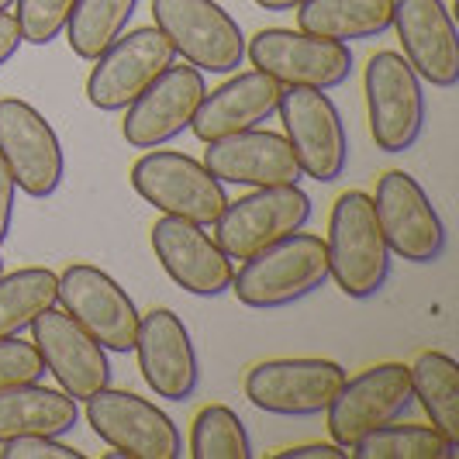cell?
I'll use <instances>...</instances> for the list:
<instances>
[{"label":"cell","mask_w":459,"mask_h":459,"mask_svg":"<svg viewBox=\"0 0 459 459\" xmlns=\"http://www.w3.org/2000/svg\"><path fill=\"white\" fill-rule=\"evenodd\" d=\"M325 253H328V276L345 298L369 300L384 290L391 276V249L377 225L369 194L345 190L332 204Z\"/></svg>","instance_id":"6da1fadb"},{"label":"cell","mask_w":459,"mask_h":459,"mask_svg":"<svg viewBox=\"0 0 459 459\" xmlns=\"http://www.w3.org/2000/svg\"><path fill=\"white\" fill-rule=\"evenodd\" d=\"M325 280H328L325 242L311 231H294L242 259V270L231 276L229 290H235L238 304L246 307L273 311L315 294Z\"/></svg>","instance_id":"7a4b0ae2"},{"label":"cell","mask_w":459,"mask_h":459,"mask_svg":"<svg viewBox=\"0 0 459 459\" xmlns=\"http://www.w3.org/2000/svg\"><path fill=\"white\" fill-rule=\"evenodd\" d=\"M128 180L145 204L197 225H214L229 204L225 184L204 162L173 149H149L145 156H138Z\"/></svg>","instance_id":"3957f363"},{"label":"cell","mask_w":459,"mask_h":459,"mask_svg":"<svg viewBox=\"0 0 459 459\" xmlns=\"http://www.w3.org/2000/svg\"><path fill=\"white\" fill-rule=\"evenodd\" d=\"M152 22L201 73H235L246 59L242 28L214 0H152Z\"/></svg>","instance_id":"277c9868"},{"label":"cell","mask_w":459,"mask_h":459,"mask_svg":"<svg viewBox=\"0 0 459 459\" xmlns=\"http://www.w3.org/2000/svg\"><path fill=\"white\" fill-rule=\"evenodd\" d=\"M276 115L283 121V138L294 149L300 177L335 184L349 162V138L335 100L315 87H283Z\"/></svg>","instance_id":"5b68a950"},{"label":"cell","mask_w":459,"mask_h":459,"mask_svg":"<svg viewBox=\"0 0 459 459\" xmlns=\"http://www.w3.org/2000/svg\"><path fill=\"white\" fill-rule=\"evenodd\" d=\"M311 218V197L298 184L255 186L253 194L229 201L214 221V242L229 259H249L253 253L294 235Z\"/></svg>","instance_id":"8992f818"},{"label":"cell","mask_w":459,"mask_h":459,"mask_svg":"<svg viewBox=\"0 0 459 459\" xmlns=\"http://www.w3.org/2000/svg\"><path fill=\"white\" fill-rule=\"evenodd\" d=\"M246 56L259 73L273 76L280 87H342L352 73V52L342 42L318 39L294 28H263L246 42Z\"/></svg>","instance_id":"52a82bcc"},{"label":"cell","mask_w":459,"mask_h":459,"mask_svg":"<svg viewBox=\"0 0 459 459\" xmlns=\"http://www.w3.org/2000/svg\"><path fill=\"white\" fill-rule=\"evenodd\" d=\"M369 135L384 152H408L425 128V87L401 52H377L363 76Z\"/></svg>","instance_id":"ba28073f"},{"label":"cell","mask_w":459,"mask_h":459,"mask_svg":"<svg viewBox=\"0 0 459 459\" xmlns=\"http://www.w3.org/2000/svg\"><path fill=\"white\" fill-rule=\"evenodd\" d=\"M345 367L335 359L298 356V359H266L246 373V397L266 414L311 418L322 414L345 384Z\"/></svg>","instance_id":"9c48e42d"},{"label":"cell","mask_w":459,"mask_h":459,"mask_svg":"<svg viewBox=\"0 0 459 459\" xmlns=\"http://www.w3.org/2000/svg\"><path fill=\"white\" fill-rule=\"evenodd\" d=\"M87 421L100 442L128 459H180L184 438L173 418L132 391H97L87 397Z\"/></svg>","instance_id":"30bf717a"},{"label":"cell","mask_w":459,"mask_h":459,"mask_svg":"<svg viewBox=\"0 0 459 459\" xmlns=\"http://www.w3.org/2000/svg\"><path fill=\"white\" fill-rule=\"evenodd\" d=\"M56 304L80 322L108 352H132L138 332V307L111 273L91 263H73L59 273Z\"/></svg>","instance_id":"8fae6325"},{"label":"cell","mask_w":459,"mask_h":459,"mask_svg":"<svg viewBox=\"0 0 459 459\" xmlns=\"http://www.w3.org/2000/svg\"><path fill=\"white\" fill-rule=\"evenodd\" d=\"M0 160L28 197H52L66 177L56 128L28 100L0 97Z\"/></svg>","instance_id":"7c38bea8"},{"label":"cell","mask_w":459,"mask_h":459,"mask_svg":"<svg viewBox=\"0 0 459 459\" xmlns=\"http://www.w3.org/2000/svg\"><path fill=\"white\" fill-rule=\"evenodd\" d=\"M177 48L160 28H135L121 31L111 46L104 48L87 76V100L97 111H125L138 93L145 91L166 66H173Z\"/></svg>","instance_id":"4fadbf2b"},{"label":"cell","mask_w":459,"mask_h":459,"mask_svg":"<svg viewBox=\"0 0 459 459\" xmlns=\"http://www.w3.org/2000/svg\"><path fill=\"white\" fill-rule=\"evenodd\" d=\"M411 401L414 394L408 367L404 363H377L352 380L345 377L342 391L325 408L328 436L342 449H352L367 432L387 425V421H397L411 408Z\"/></svg>","instance_id":"5bb4252c"},{"label":"cell","mask_w":459,"mask_h":459,"mask_svg":"<svg viewBox=\"0 0 459 459\" xmlns=\"http://www.w3.org/2000/svg\"><path fill=\"white\" fill-rule=\"evenodd\" d=\"M377 225L387 238V249L408 263H436L446 253V225L421 184L404 169L380 177L377 197Z\"/></svg>","instance_id":"9a60e30c"},{"label":"cell","mask_w":459,"mask_h":459,"mask_svg":"<svg viewBox=\"0 0 459 459\" xmlns=\"http://www.w3.org/2000/svg\"><path fill=\"white\" fill-rule=\"evenodd\" d=\"M31 335H35V349H39L46 369L56 377L59 391H66L73 401H87L91 394L111 387L108 349L56 304L31 322Z\"/></svg>","instance_id":"2e32d148"},{"label":"cell","mask_w":459,"mask_h":459,"mask_svg":"<svg viewBox=\"0 0 459 459\" xmlns=\"http://www.w3.org/2000/svg\"><path fill=\"white\" fill-rule=\"evenodd\" d=\"M207 93L201 69L186 66H166L138 93L135 100L125 108V125L121 135L132 149H160L177 135H184L194 121V111Z\"/></svg>","instance_id":"e0dca14e"},{"label":"cell","mask_w":459,"mask_h":459,"mask_svg":"<svg viewBox=\"0 0 459 459\" xmlns=\"http://www.w3.org/2000/svg\"><path fill=\"white\" fill-rule=\"evenodd\" d=\"M152 253L166 276L194 298H218L231 287V259L197 221L162 214L152 225Z\"/></svg>","instance_id":"ac0fdd59"},{"label":"cell","mask_w":459,"mask_h":459,"mask_svg":"<svg viewBox=\"0 0 459 459\" xmlns=\"http://www.w3.org/2000/svg\"><path fill=\"white\" fill-rule=\"evenodd\" d=\"M135 356L138 369L156 397L186 401L197 391V380H201L197 349H194L184 318L173 315L169 307H156L138 318Z\"/></svg>","instance_id":"d6986e66"},{"label":"cell","mask_w":459,"mask_h":459,"mask_svg":"<svg viewBox=\"0 0 459 459\" xmlns=\"http://www.w3.org/2000/svg\"><path fill=\"white\" fill-rule=\"evenodd\" d=\"M408 66L438 91L459 83V39L442 0H394V24Z\"/></svg>","instance_id":"ffe728a7"},{"label":"cell","mask_w":459,"mask_h":459,"mask_svg":"<svg viewBox=\"0 0 459 459\" xmlns=\"http://www.w3.org/2000/svg\"><path fill=\"white\" fill-rule=\"evenodd\" d=\"M204 166L221 184L238 186H280L300 180V166L294 160L290 142L263 128L207 142Z\"/></svg>","instance_id":"44dd1931"},{"label":"cell","mask_w":459,"mask_h":459,"mask_svg":"<svg viewBox=\"0 0 459 459\" xmlns=\"http://www.w3.org/2000/svg\"><path fill=\"white\" fill-rule=\"evenodd\" d=\"M280 93H283V87L259 69L235 73L221 87H214L201 97L190 128L201 142H218V138H229L235 132L259 128L263 121H270L276 115Z\"/></svg>","instance_id":"7402d4cb"},{"label":"cell","mask_w":459,"mask_h":459,"mask_svg":"<svg viewBox=\"0 0 459 459\" xmlns=\"http://www.w3.org/2000/svg\"><path fill=\"white\" fill-rule=\"evenodd\" d=\"M76 404L66 391L42 387L39 380L0 391V446L24 436H66L80 418Z\"/></svg>","instance_id":"603a6c76"},{"label":"cell","mask_w":459,"mask_h":459,"mask_svg":"<svg viewBox=\"0 0 459 459\" xmlns=\"http://www.w3.org/2000/svg\"><path fill=\"white\" fill-rule=\"evenodd\" d=\"M394 0H304L298 7V28L332 42H359L391 31Z\"/></svg>","instance_id":"cb8c5ba5"},{"label":"cell","mask_w":459,"mask_h":459,"mask_svg":"<svg viewBox=\"0 0 459 459\" xmlns=\"http://www.w3.org/2000/svg\"><path fill=\"white\" fill-rule=\"evenodd\" d=\"M411 394L442 436L459 446V363L446 352H421L411 367Z\"/></svg>","instance_id":"d4e9b609"},{"label":"cell","mask_w":459,"mask_h":459,"mask_svg":"<svg viewBox=\"0 0 459 459\" xmlns=\"http://www.w3.org/2000/svg\"><path fill=\"white\" fill-rule=\"evenodd\" d=\"M59 276L46 266H24L14 273H0V339L22 335L24 328L56 304Z\"/></svg>","instance_id":"484cf974"},{"label":"cell","mask_w":459,"mask_h":459,"mask_svg":"<svg viewBox=\"0 0 459 459\" xmlns=\"http://www.w3.org/2000/svg\"><path fill=\"white\" fill-rule=\"evenodd\" d=\"M138 0H76L66 22V42L76 59L93 63L128 28Z\"/></svg>","instance_id":"4316f807"},{"label":"cell","mask_w":459,"mask_h":459,"mask_svg":"<svg viewBox=\"0 0 459 459\" xmlns=\"http://www.w3.org/2000/svg\"><path fill=\"white\" fill-rule=\"evenodd\" d=\"M456 442L442 436L436 425H380L359 438L349 456L356 459H453Z\"/></svg>","instance_id":"83f0119b"},{"label":"cell","mask_w":459,"mask_h":459,"mask_svg":"<svg viewBox=\"0 0 459 459\" xmlns=\"http://www.w3.org/2000/svg\"><path fill=\"white\" fill-rule=\"evenodd\" d=\"M194 459H249L253 446L242 418L229 404H207L190 421V453Z\"/></svg>","instance_id":"f1b7e54d"},{"label":"cell","mask_w":459,"mask_h":459,"mask_svg":"<svg viewBox=\"0 0 459 459\" xmlns=\"http://www.w3.org/2000/svg\"><path fill=\"white\" fill-rule=\"evenodd\" d=\"M73 4L76 0H18L14 22H18V31H22V42L48 46L52 39H59L69 22Z\"/></svg>","instance_id":"f546056e"},{"label":"cell","mask_w":459,"mask_h":459,"mask_svg":"<svg viewBox=\"0 0 459 459\" xmlns=\"http://www.w3.org/2000/svg\"><path fill=\"white\" fill-rule=\"evenodd\" d=\"M42 373H46V363H42L35 342H22V335L0 339V391L42 380Z\"/></svg>","instance_id":"4dcf8cb0"},{"label":"cell","mask_w":459,"mask_h":459,"mask_svg":"<svg viewBox=\"0 0 459 459\" xmlns=\"http://www.w3.org/2000/svg\"><path fill=\"white\" fill-rule=\"evenodd\" d=\"M0 459H83V453L73 446H63L56 436H24L4 442Z\"/></svg>","instance_id":"1f68e13d"},{"label":"cell","mask_w":459,"mask_h":459,"mask_svg":"<svg viewBox=\"0 0 459 459\" xmlns=\"http://www.w3.org/2000/svg\"><path fill=\"white\" fill-rule=\"evenodd\" d=\"M349 449H342L339 442H307V446H290L270 453V459H345Z\"/></svg>","instance_id":"d6a6232c"},{"label":"cell","mask_w":459,"mask_h":459,"mask_svg":"<svg viewBox=\"0 0 459 459\" xmlns=\"http://www.w3.org/2000/svg\"><path fill=\"white\" fill-rule=\"evenodd\" d=\"M14 197H18V184L11 177V169L0 160V246L11 235V221H14Z\"/></svg>","instance_id":"836d02e7"},{"label":"cell","mask_w":459,"mask_h":459,"mask_svg":"<svg viewBox=\"0 0 459 459\" xmlns=\"http://www.w3.org/2000/svg\"><path fill=\"white\" fill-rule=\"evenodd\" d=\"M22 48V31L11 11H0V66H7Z\"/></svg>","instance_id":"e575fe53"},{"label":"cell","mask_w":459,"mask_h":459,"mask_svg":"<svg viewBox=\"0 0 459 459\" xmlns=\"http://www.w3.org/2000/svg\"><path fill=\"white\" fill-rule=\"evenodd\" d=\"M263 11H298L304 0H255Z\"/></svg>","instance_id":"d590c367"},{"label":"cell","mask_w":459,"mask_h":459,"mask_svg":"<svg viewBox=\"0 0 459 459\" xmlns=\"http://www.w3.org/2000/svg\"><path fill=\"white\" fill-rule=\"evenodd\" d=\"M11 4H14V0H0V11H7V7H11Z\"/></svg>","instance_id":"8d00e7d4"},{"label":"cell","mask_w":459,"mask_h":459,"mask_svg":"<svg viewBox=\"0 0 459 459\" xmlns=\"http://www.w3.org/2000/svg\"><path fill=\"white\" fill-rule=\"evenodd\" d=\"M0 273H4V259H0Z\"/></svg>","instance_id":"74e56055"}]
</instances>
